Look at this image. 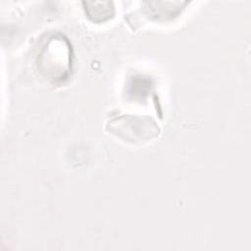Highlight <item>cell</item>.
Returning a JSON list of instances; mask_svg holds the SVG:
<instances>
[{
  "label": "cell",
  "instance_id": "cell-3",
  "mask_svg": "<svg viewBox=\"0 0 251 251\" xmlns=\"http://www.w3.org/2000/svg\"><path fill=\"white\" fill-rule=\"evenodd\" d=\"M86 6L85 11L88 17L96 23L104 22L114 15V6L112 2H83Z\"/></svg>",
  "mask_w": 251,
  "mask_h": 251
},
{
  "label": "cell",
  "instance_id": "cell-1",
  "mask_svg": "<svg viewBox=\"0 0 251 251\" xmlns=\"http://www.w3.org/2000/svg\"><path fill=\"white\" fill-rule=\"evenodd\" d=\"M38 69L53 81L65 79L72 67V54L69 41L61 35L49 38L38 54Z\"/></svg>",
  "mask_w": 251,
  "mask_h": 251
},
{
  "label": "cell",
  "instance_id": "cell-2",
  "mask_svg": "<svg viewBox=\"0 0 251 251\" xmlns=\"http://www.w3.org/2000/svg\"><path fill=\"white\" fill-rule=\"evenodd\" d=\"M106 129L128 143L147 142L160 133L157 123L149 116L122 115L108 122Z\"/></svg>",
  "mask_w": 251,
  "mask_h": 251
}]
</instances>
